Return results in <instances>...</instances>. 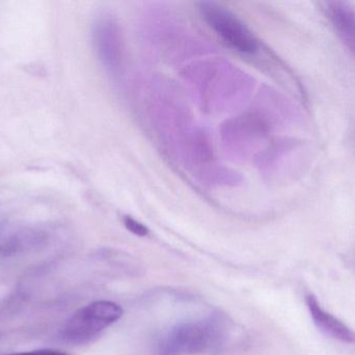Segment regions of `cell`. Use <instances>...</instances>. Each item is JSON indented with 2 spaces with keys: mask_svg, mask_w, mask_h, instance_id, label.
<instances>
[{
  "mask_svg": "<svg viewBox=\"0 0 355 355\" xmlns=\"http://www.w3.org/2000/svg\"><path fill=\"white\" fill-rule=\"evenodd\" d=\"M184 76L192 88V93L210 110H227L241 104L252 87L248 75L217 60L192 65L185 70Z\"/></svg>",
  "mask_w": 355,
  "mask_h": 355,
  "instance_id": "6da1fadb",
  "label": "cell"
},
{
  "mask_svg": "<svg viewBox=\"0 0 355 355\" xmlns=\"http://www.w3.org/2000/svg\"><path fill=\"white\" fill-rule=\"evenodd\" d=\"M223 340L221 327L213 319L187 321L171 329L164 340V355H214Z\"/></svg>",
  "mask_w": 355,
  "mask_h": 355,
  "instance_id": "7a4b0ae2",
  "label": "cell"
},
{
  "mask_svg": "<svg viewBox=\"0 0 355 355\" xmlns=\"http://www.w3.org/2000/svg\"><path fill=\"white\" fill-rule=\"evenodd\" d=\"M122 316V308L114 302H94L77 311L66 321L60 338L72 345H85Z\"/></svg>",
  "mask_w": 355,
  "mask_h": 355,
  "instance_id": "3957f363",
  "label": "cell"
},
{
  "mask_svg": "<svg viewBox=\"0 0 355 355\" xmlns=\"http://www.w3.org/2000/svg\"><path fill=\"white\" fill-rule=\"evenodd\" d=\"M198 10L211 29L236 51L245 56L258 52V40L245 23L223 4L212 1L198 3Z\"/></svg>",
  "mask_w": 355,
  "mask_h": 355,
  "instance_id": "277c9868",
  "label": "cell"
},
{
  "mask_svg": "<svg viewBox=\"0 0 355 355\" xmlns=\"http://www.w3.org/2000/svg\"><path fill=\"white\" fill-rule=\"evenodd\" d=\"M93 41L102 66L114 79L124 68L125 47L118 21L110 15H101L93 25Z\"/></svg>",
  "mask_w": 355,
  "mask_h": 355,
  "instance_id": "5b68a950",
  "label": "cell"
},
{
  "mask_svg": "<svg viewBox=\"0 0 355 355\" xmlns=\"http://www.w3.org/2000/svg\"><path fill=\"white\" fill-rule=\"evenodd\" d=\"M266 122L258 110H248L230 119L221 129L227 149L238 156H248L266 133Z\"/></svg>",
  "mask_w": 355,
  "mask_h": 355,
  "instance_id": "8992f818",
  "label": "cell"
},
{
  "mask_svg": "<svg viewBox=\"0 0 355 355\" xmlns=\"http://www.w3.org/2000/svg\"><path fill=\"white\" fill-rule=\"evenodd\" d=\"M43 229L19 220L0 210V254H15L37 247L46 241Z\"/></svg>",
  "mask_w": 355,
  "mask_h": 355,
  "instance_id": "52a82bcc",
  "label": "cell"
},
{
  "mask_svg": "<svg viewBox=\"0 0 355 355\" xmlns=\"http://www.w3.org/2000/svg\"><path fill=\"white\" fill-rule=\"evenodd\" d=\"M306 304L313 321L322 333L338 341L355 343L354 331L346 327L339 319L327 313L324 308H321L314 296H309Z\"/></svg>",
  "mask_w": 355,
  "mask_h": 355,
  "instance_id": "ba28073f",
  "label": "cell"
},
{
  "mask_svg": "<svg viewBox=\"0 0 355 355\" xmlns=\"http://www.w3.org/2000/svg\"><path fill=\"white\" fill-rule=\"evenodd\" d=\"M327 13L340 38L355 53V10L350 4L331 1L327 4Z\"/></svg>",
  "mask_w": 355,
  "mask_h": 355,
  "instance_id": "9c48e42d",
  "label": "cell"
},
{
  "mask_svg": "<svg viewBox=\"0 0 355 355\" xmlns=\"http://www.w3.org/2000/svg\"><path fill=\"white\" fill-rule=\"evenodd\" d=\"M124 225L133 235L139 237H146L149 233V229L143 223L133 219L132 217L126 216L124 218Z\"/></svg>",
  "mask_w": 355,
  "mask_h": 355,
  "instance_id": "30bf717a",
  "label": "cell"
},
{
  "mask_svg": "<svg viewBox=\"0 0 355 355\" xmlns=\"http://www.w3.org/2000/svg\"><path fill=\"white\" fill-rule=\"evenodd\" d=\"M6 355H70L67 352L58 349H37L31 350V352H16V354H10Z\"/></svg>",
  "mask_w": 355,
  "mask_h": 355,
  "instance_id": "8fae6325",
  "label": "cell"
}]
</instances>
